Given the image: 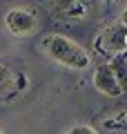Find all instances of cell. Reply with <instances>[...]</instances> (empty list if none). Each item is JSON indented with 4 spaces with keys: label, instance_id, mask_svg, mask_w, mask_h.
<instances>
[{
    "label": "cell",
    "instance_id": "obj_1",
    "mask_svg": "<svg viewBox=\"0 0 127 134\" xmlns=\"http://www.w3.org/2000/svg\"><path fill=\"white\" fill-rule=\"evenodd\" d=\"M40 49L51 60H56L62 67H69V69H87L91 65V56L87 54V49L83 45H78L76 40L62 36V34H47V36H42Z\"/></svg>",
    "mask_w": 127,
    "mask_h": 134
},
{
    "label": "cell",
    "instance_id": "obj_2",
    "mask_svg": "<svg viewBox=\"0 0 127 134\" xmlns=\"http://www.w3.org/2000/svg\"><path fill=\"white\" fill-rule=\"evenodd\" d=\"M94 49L103 58H107V63H109L112 58H116L118 54H123L127 49V29L118 20L114 25H109V27H105L94 38Z\"/></svg>",
    "mask_w": 127,
    "mask_h": 134
},
{
    "label": "cell",
    "instance_id": "obj_3",
    "mask_svg": "<svg viewBox=\"0 0 127 134\" xmlns=\"http://www.w3.org/2000/svg\"><path fill=\"white\" fill-rule=\"evenodd\" d=\"M5 25H7V29H9V34L25 38V36H31V34L38 31L40 20H38L36 9L25 7V5H18V7H11V9L7 11Z\"/></svg>",
    "mask_w": 127,
    "mask_h": 134
},
{
    "label": "cell",
    "instance_id": "obj_4",
    "mask_svg": "<svg viewBox=\"0 0 127 134\" xmlns=\"http://www.w3.org/2000/svg\"><path fill=\"white\" fill-rule=\"evenodd\" d=\"M25 87H27V76L20 69L0 60V103L14 100L25 92Z\"/></svg>",
    "mask_w": 127,
    "mask_h": 134
},
{
    "label": "cell",
    "instance_id": "obj_5",
    "mask_svg": "<svg viewBox=\"0 0 127 134\" xmlns=\"http://www.w3.org/2000/svg\"><path fill=\"white\" fill-rule=\"evenodd\" d=\"M94 87L100 92V94L112 96V98H116V96H120L123 92H125L109 63H100V65L96 67V72H94Z\"/></svg>",
    "mask_w": 127,
    "mask_h": 134
},
{
    "label": "cell",
    "instance_id": "obj_6",
    "mask_svg": "<svg viewBox=\"0 0 127 134\" xmlns=\"http://www.w3.org/2000/svg\"><path fill=\"white\" fill-rule=\"evenodd\" d=\"M87 2L83 0H62V2H54V16L62 20H78L87 16Z\"/></svg>",
    "mask_w": 127,
    "mask_h": 134
},
{
    "label": "cell",
    "instance_id": "obj_7",
    "mask_svg": "<svg viewBox=\"0 0 127 134\" xmlns=\"http://www.w3.org/2000/svg\"><path fill=\"white\" fill-rule=\"evenodd\" d=\"M109 65H112V69H114V74H116V78L120 81L123 90H127V54H125V52L118 54L116 58H112V60H109Z\"/></svg>",
    "mask_w": 127,
    "mask_h": 134
},
{
    "label": "cell",
    "instance_id": "obj_8",
    "mask_svg": "<svg viewBox=\"0 0 127 134\" xmlns=\"http://www.w3.org/2000/svg\"><path fill=\"white\" fill-rule=\"evenodd\" d=\"M67 134H98V132H96L91 125H74Z\"/></svg>",
    "mask_w": 127,
    "mask_h": 134
},
{
    "label": "cell",
    "instance_id": "obj_9",
    "mask_svg": "<svg viewBox=\"0 0 127 134\" xmlns=\"http://www.w3.org/2000/svg\"><path fill=\"white\" fill-rule=\"evenodd\" d=\"M118 23H120L123 27L127 29V5H125V9H123V14H120V18H118Z\"/></svg>",
    "mask_w": 127,
    "mask_h": 134
},
{
    "label": "cell",
    "instance_id": "obj_10",
    "mask_svg": "<svg viewBox=\"0 0 127 134\" xmlns=\"http://www.w3.org/2000/svg\"><path fill=\"white\" fill-rule=\"evenodd\" d=\"M125 119H127V112H125Z\"/></svg>",
    "mask_w": 127,
    "mask_h": 134
},
{
    "label": "cell",
    "instance_id": "obj_11",
    "mask_svg": "<svg viewBox=\"0 0 127 134\" xmlns=\"http://www.w3.org/2000/svg\"><path fill=\"white\" fill-rule=\"evenodd\" d=\"M125 54H127V49H125Z\"/></svg>",
    "mask_w": 127,
    "mask_h": 134
},
{
    "label": "cell",
    "instance_id": "obj_12",
    "mask_svg": "<svg viewBox=\"0 0 127 134\" xmlns=\"http://www.w3.org/2000/svg\"><path fill=\"white\" fill-rule=\"evenodd\" d=\"M0 134H2V132H0Z\"/></svg>",
    "mask_w": 127,
    "mask_h": 134
}]
</instances>
